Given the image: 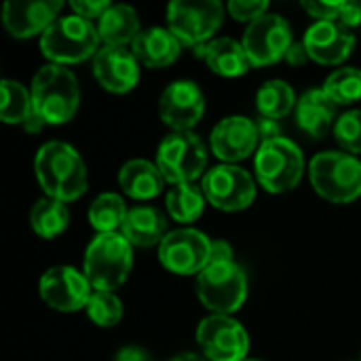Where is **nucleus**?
Segmentation results:
<instances>
[{"instance_id": "nucleus-1", "label": "nucleus", "mask_w": 361, "mask_h": 361, "mask_svg": "<svg viewBox=\"0 0 361 361\" xmlns=\"http://www.w3.org/2000/svg\"><path fill=\"white\" fill-rule=\"evenodd\" d=\"M38 184L47 197L57 201H74L87 190V167L80 154L66 142L44 144L34 161Z\"/></svg>"}, {"instance_id": "nucleus-2", "label": "nucleus", "mask_w": 361, "mask_h": 361, "mask_svg": "<svg viewBox=\"0 0 361 361\" xmlns=\"http://www.w3.org/2000/svg\"><path fill=\"white\" fill-rule=\"evenodd\" d=\"M34 110L44 118L47 125L68 123L80 102V89L76 76L59 63L42 66L32 80Z\"/></svg>"}, {"instance_id": "nucleus-3", "label": "nucleus", "mask_w": 361, "mask_h": 361, "mask_svg": "<svg viewBox=\"0 0 361 361\" xmlns=\"http://www.w3.org/2000/svg\"><path fill=\"white\" fill-rule=\"evenodd\" d=\"M131 267V243L118 233L97 235L85 252V277L95 292H114L121 288Z\"/></svg>"}, {"instance_id": "nucleus-4", "label": "nucleus", "mask_w": 361, "mask_h": 361, "mask_svg": "<svg viewBox=\"0 0 361 361\" xmlns=\"http://www.w3.org/2000/svg\"><path fill=\"white\" fill-rule=\"evenodd\" d=\"M99 40V32L91 21L78 15H66L57 17L42 34L40 49L44 57H49L53 63L66 66L85 61L87 57L97 53Z\"/></svg>"}, {"instance_id": "nucleus-5", "label": "nucleus", "mask_w": 361, "mask_h": 361, "mask_svg": "<svg viewBox=\"0 0 361 361\" xmlns=\"http://www.w3.org/2000/svg\"><path fill=\"white\" fill-rule=\"evenodd\" d=\"M313 188L330 203H351L361 195V161L347 152H322L309 167Z\"/></svg>"}, {"instance_id": "nucleus-6", "label": "nucleus", "mask_w": 361, "mask_h": 361, "mask_svg": "<svg viewBox=\"0 0 361 361\" xmlns=\"http://www.w3.org/2000/svg\"><path fill=\"white\" fill-rule=\"evenodd\" d=\"M305 173L302 150L286 137L260 144L256 152V178L269 192H288Z\"/></svg>"}, {"instance_id": "nucleus-7", "label": "nucleus", "mask_w": 361, "mask_h": 361, "mask_svg": "<svg viewBox=\"0 0 361 361\" xmlns=\"http://www.w3.org/2000/svg\"><path fill=\"white\" fill-rule=\"evenodd\" d=\"M207 165V150L201 137L192 131L169 133L157 152V167L161 169L165 182L171 184H192Z\"/></svg>"}, {"instance_id": "nucleus-8", "label": "nucleus", "mask_w": 361, "mask_h": 361, "mask_svg": "<svg viewBox=\"0 0 361 361\" xmlns=\"http://www.w3.org/2000/svg\"><path fill=\"white\" fill-rule=\"evenodd\" d=\"M199 300L216 315H228L247 298V277L235 262L207 264L197 275Z\"/></svg>"}, {"instance_id": "nucleus-9", "label": "nucleus", "mask_w": 361, "mask_h": 361, "mask_svg": "<svg viewBox=\"0 0 361 361\" xmlns=\"http://www.w3.org/2000/svg\"><path fill=\"white\" fill-rule=\"evenodd\" d=\"M224 8L218 0H176L167 6L169 30L186 47H201L222 25Z\"/></svg>"}, {"instance_id": "nucleus-10", "label": "nucleus", "mask_w": 361, "mask_h": 361, "mask_svg": "<svg viewBox=\"0 0 361 361\" xmlns=\"http://www.w3.org/2000/svg\"><path fill=\"white\" fill-rule=\"evenodd\" d=\"M290 23L281 15L267 13L252 21L243 34V49L254 68L271 66L283 59L292 47Z\"/></svg>"}, {"instance_id": "nucleus-11", "label": "nucleus", "mask_w": 361, "mask_h": 361, "mask_svg": "<svg viewBox=\"0 0 361 361\" xmlns=\"http://www.w3.org/2000/svg\"><path fill=\"white\" fill-rule=\"evenodd\" d=\"M197 343L209 361H245L250 351L245 328L228 315L205 317L197 328Z\"/></svg>"}, {"instance_id": "nucleus-12", "label": "nucleus", "mask_w": 361, "mask_h": 361, "mask_svg": "<svg viewBox=\"0 0 361 361\" xmlns=\"http://www.w3.org/2000/svg\"><path fill=\"white\" fill-rule=\"evenodd\" d=\"M209 237L195 228L171 231L159 245V258L163 267L176 275H199L209 264Z\"/></svg>"}, {"instance_id": "nucleus-13", "label": "nucleus", "mask_w": 361, "mask_h": 361, "mask_svg": "<svg viewBox=\"0 0 361 361\" xmlns=\"http://www.w3.org/2000/svg\"><path fill=\"white\" fill-rule=\"evenodd\" d=\"M203 195L207 203L222 212H239L254 203V178L237 165H218L203 178Z\"/></svg>"}, {"instance_id": "nucleus-14", "label": "nucleus", "mask_w": 361, "mask_h": 361, "mask_svg": "<svg viewBox=\"0 0 361 361\" xmlns=\"http://www.w3.org/2000/svg\"><path fill=\"white\" fill-rule=\"evenodd\" d=\"M89 279L72 267H53L40 279V296L42 300L57 311L72 313L80 311L89 305L91 292Z\"/></svg>"}, {"instance_id": "nucleus-15", "label": "nucleus", "mask_w": 361, "mask_h": 361, "mask_svg": "<svg viewBox=\"0 0 361 361\" xmlns=\"http://www.w3.org/2000/svg\"><path fill=\"white\" fill-rule=\"evenodd\" d=\"M159 112L173 131H190L205 112L203 91L192 80H176L163 91Z\"/></svg>"}, {"instance_id": "nucleus-16", "label": "nucleus", "mask_w": 361, "mask_h": 361, "mask_svg": "<svg viewBox=\"0 0 361 361\" xmlns=\"http://www.w3.org/2000/svg\"><path fill=\"white\" fill-rule=\"evenodd\" d=\"M97 82L112 93H127L140 80V63L133 51L125 47H104L93 57Z\"/></svg>"}, {"instance_id": "nucleus-17", "label": "nucleus", "mask_w": 361, "mask_h": 361, "mask_svg": "<svg viewBox=\"0 0 361 361\" xmlns=\"http://www.w3.org/2000/svg\"><path fill=\"white\" fill-rule=\"evenodd\" d=\"M256 123L247 116H228L220 121L212 131V150L218 159L237 163L247 159L258 148Z\"/></svg>"}, {"instance_id": "nucleus-18", "label": "nucleus", "mask_w": 361, "mask_h": 361, "mask_svg": "<svg viewBox=\"0 0 361 361\" xmlns=\"http://www.w3.org/2000/svg\"><path fill=\"white\" fill-rule=\"evenodd\" d=\"M63 8L59 0H34V2H6L2 19L6 30L15 38H30L34 34H44Z\"/></svg>"}, {"instance_id": "nucleus-19", "label": "nucleus", "mask_w": 361, "mask_h": 361, "mask_svg": "<svg viewBox=\"0 0 361 361\" xmlns=\"http://www.w3.org/2000/svg\"><path fill=\"white\" fill-rule=\"evenodd\" d=\"M355 47V36L334 21H317L305 34V49L311 59L326 66L345 61Z\"/></svg>"}, {"instance_id": "nucleus-20", "label": "nucleus", "mask_w": 361, "mask_h": 361, "mask_svg": "<svg viewBox=\"0 0 361 361\" xmlns=\"http://www.w3.org/2000/svg\"><path fill=\"white\" fill-rule=\"evenodd\" d=\"M133 55L148 68H165L180 57L182 42L176 38L171 30L165 27H148L140 32V36L131 44Z\"/></svg>"}, {"instance_id": "nucleus-21", "label": "nucleus", "mask_w": 361, "mask_h": 361, "mask_svg": "<svg viewBox=\"0 0 361 361\" xmlns=\"http://www.w3.org/2000/svg\"><path fill=\"white\" fill-rule=\"evenodd\" d=\"M121 235L135 247H152L161 245V241L167 237V220L157 207L140 205L129 209Z\"/></svg>"}, {"instance_id": "nucleus-22", "label": "nucleus", "mask_w": 361, "mask_h": 361, "mask_svg": "<svg viewBox=\"0 0 361 361\" xmlns=\"http://www.w3.org/2000/svg\"><path fill=\"white\" fill-rule=\"evenodd\" d=\"M197 57H203L207 61V66L220 74V76H241L250 70V59L247 53L243 49V42H237L228 36L216 38L207 44L197 47Z\"/></svg>"}, {"instance_id": "nucleus-23", "label": "nucleus", "mask_w": 361, "mask_h": 361, "mask_svg": "<svg viewBox=\"0 0 361 361\" xmlns=\"http://www.w3.org/2000/svg\"><path fill=\"white\" fill-rule=\"evenodd\" d=\"M336 116V104L324 89H309L296 104V118L300 129L313 137L328 133Z\"/></svg>"}, {"instance_id": "nucleus-24", "label": "nucleus", "mask_w": 361, "mask_h": 361, "mask_svg": "<svg viewBox=\"0 0 361 361\" xmlns=\"http://www.w3.org/2000/svg\"><path fill=\"white\" fill-rule=\"evenodd\" d=\"M118 184L131 199L146 201V199L157 197L163 190L165 178L161 169L152 165L150 161L135 159L123 165V169L118 171Z\"/></svg>"}, {"instance_id": "nucleus-25", "label": "nucleus", "mask_w": 361, "mask_h": 361, "mask_svg": "<svg viewBox=\"0 0 361 361\" xmlns=\"http://www.w3.org/2000/svg\"><path fill=\"white\" fill-rule=\"evenodd\" d=\"M97 32L106 47H125L127 42L133 44V40L142 32L135 8L127 4H112L99 19Z\"/></svg>"}, {"instance_id": "nucleus-26", "label": "nucleus", "mask_w": 361, "mask_h": 361, "mask_svg": "<svg viewBox=\"0 0 361 361\" xmlns=\"http://www.w3.org/2000/svg\"><path fill=\"white\" fill-rule=\"evenodd\" d=\"M30 224H32L34 233L40 235L42 239H53L68 228L70 212L63 205V201L44 197L34 203V207L30 212Z\"/></svg>"}, {"instance_id": "nucleus-27", "label": "nucleus", "mask_w": 361, "mask_h": 361, "mask_svg": "<svg viewBox=\"0 0 361 361\" xmlns=\"http://www.w3.org/2000/svg\"><path fill=\"white\" fill-rule=\"evenodd\" d=\"M205 195L203 188L195 186V184H178L169 190L167 195V209L169 216L180 222V224H190L195 220H199V216L203 214L205 207Z\"/></svg>"}, {"instance_id": "nucleus-28", "label": "nucleus", "mask_w": 361, "mask_h": 361, "mask_svg": "<svg viewBox=\"0 0 361 361\" xmlns=\"http://www.w3.org/2000/svg\"><path fill=\"white\" fill-rule=\"evenodd\" d=\"M296 104L298 102H296L294 89L286 80H269L260 87L256 95V106L260 114L267 118H275V121L290 114Z\"/></svg>"}, {"instance_id": "nucleus-29", "label": "nucleus", "mask_w": 361, "mask_h": 361, "mask_svg": "<svg viewBox=\"0 0 361 361\" xmlns=\"http://www.w3.org/2000/svg\"><path fill=\"white\" fill-rule=\"evenodd\" d=\"M127 214H129V209L125 207V201L114 192H106V195H99L91 203L89 222L99 235L102 233H114L116 228H123Z\"/></svg>"}, {"instance_id": "nucleus-30", "label": "nucleus", "mask_w": 361, "mask_h": 361, "mask_svg": "<svg viewBox=\"0 0 361 361\" xmlns=\"http://www.w3.org/2000/svg\"><path fill=\"white\" fill-rule=\"evenodd\" d=\"M34 112L32 93L17 82V80H2V104H0V118L4 123H19L23 125L27 116Z\"/></svg>"}, {"instance_id": "nucleus-31", "label": "nucleus", "mask_w": 361, "mask_h": 361, "mask_svg": "<svg viewBox=\"0 0 361 361\" xmlns=\"http://www.w3.org/2000/svg\"><path fill=\"white\" fill-rule=\"evenodd\" d=\"M324 91L338 106H347L361 99V70L357 68H341L328 76Z\"/></svg>"}, {"instance_id": "nucleus-32", "label": "nucleus", "mask_w": 361, "mask_h": 361, "mask_svg": "<svg viewBox=\"0 0 361 361\" xmlns=\"http://www.w3.org/2000/svg\"><path fill=\"white\" fill-rule=\"evenodd\" d=\"M87 313L95 326L112 328L123 319V302L112 292H93L87 305Z\"/></svg>"}, {"instance_id": "nucleus-33", "label": "nucleus", "mask_w": 361, "mask_h": 361, "mask_svg": "<svg viewBox=\"0 0 361 361\" xmlns=\"http://www.w3.org/2000/svg\"><path fill=\"white\" fill-rule=\"evenodd\" d=\"M334 135L345 150L361 154V110H349L338 116L334 125Z\"/></svg>"}, {"instance_id": "nucleus-34", "label": "nucleus", "mask_w": 361, "mask_h": 361, "mask_svg": "<svg viewBox=\"0 0 361 361\" xmlns=\"http://www.w3.org/2000/svg\"><path fill=\"white\" fill-rule=\"evenodd\" d=\"M267 8H269V2L264 0H233L228 4V11L237 21H250V23L267 15Z\"/></svg>"}, {"instance_id": "nucleus-35", "label": "nucleus", "mask_w": 361, "mask_h": 361, "mask_svg": "<svg viewBox=\"0 0 361 361\" xmlns=\"http://www.w3.org/2000/svg\"><path fill=\"white\" fill-rule=\"evenodd\" d=\"M302 6L317 21H334L341 17L345 2H302Z\"/></svg>"}, {"instance_id": "nucleus-36", "label": "nucleus", "mask_w": 361, "mask_h": 361, "mask_svg": "<svg viewBox=\"0 0 361 361\" xmlns=\"http://www.w3.org/2000/svg\"><path fill=\"white\" fill-rule=\"evenodd\" d=\"M70 6H72L74 15H78V17L91 21V19H102L104 13H106L112 4H110L108 0H85V2H82V0H76V2H72Z\"/></svg>"}, {"instance_id": "nucleus-37", "label": "nucleus", "mask_w": 361, "mask_h": 361, "mask_svg": "<svg viewBox=\"0 0 361 361\" xmlns=\"http://www.w3.org/2000/svg\"><path fill=\"white\" fill-rule=\"evenodd\" d=\"M256 129H258V137L262 144L267 142H273V140H279L281 137V129H279V123L275 118H267V116H260L256 121Z\"/></svg>"}, {"instance_id": "nucleus-38", "label": "nucleus", "mask_w": 361, "mask_h": 361, "mask_svg": "<svg viewBox=\"0 0 361 361\" xmlns=\"http://www.w3.org/2000/svg\"><path fill=\"white\" fill-rule=\"evenodd\" d=\"M220 262H233V247L222 239L212 241V256H209V264H220Z\"/></svg>"}, {"instance_id": "nucleus-39", "label": "nucleus", "mask_w": 361, "mask_h": 361, "mask_svg": "<svg viewBox=\"0 0 361 361\" xmlns=\"http://www.w3.org/2000/svg\"><path fill=\"white\" fill-rule=\"evenodd\" d=\"M343 27H351V25H360L361 23V6L353 4V2H345L341 17H338Z\"/></svg>"}, {"instance_id": "nucleus-40", "label": "nucleus", "mask_w": 361, "mask_h": 361, "mask_svg": "<svg viewBox=\"0 0 361 361\" xmlns=\"http://www.w3.org/2000/svg\"><path fill=\"white\" fill-rule=\"evenodd\" d=\"M114 361H152L150 353L142 347H125L116 353Z\"/></svg>"}, {"instance_id": "nucleus-41", "label": "nucleus", "mask_w": 361, "mask_h": 361, "mask_svg": "<svg viewBox=\"0 0 361 361\" xmlns=\"http://www.w3.org/2000/svg\"><path fill=\"white\" fill-rule=\"evenodd\" d=\"M307 57H309V53H307V49H305V42H302V44L294 42V44L290 47L288 55H286L288 63H292V66H300V63H305V61H307Z\"/></svg>"}, {"instance_id": "nucleus-42", "label": "nucleus", "mask_w": 361, "mask_h": 361, "mask_svg": "<svg viewBox=\"0 0 361 361\" xmlns=\"http://www.w3.org/2000/svg\"><path fill=\"white\" fill-rule=\"evenodd\" d=\"M44 125H47V123H44V118H42V116H40V114L34 110V112L27 116V121H25L21 127H23L27 133H38V131H42V127H44Z\"/></svg>"}, {"instance_id": "nucleus-43", "label": "nucleus", "mask_w": 361, "mask_h": 361, "mask_svg": "<svg viewBox=\"0 0 361 361\" xmlns=\"http://www.w3.org/2000/svg\"><path fill=\"white\" fill-rule=\"evenodd\" d=\"M171 361H207L203 360L201 355H195V353H186V355H180V357H176V360Z\"/></svg>"}, {"instance_id": "nucleus-44", "label": "nucleus", "mask_w": 361, "mask_h": 361, "mask_svg": "<svg viewBox=\"0 0 361 361\" xmlns=\"http://www.w3.org/2000/svg\"><path fill=\"white\" fill-rule=\"evenodd\" d=\"M245 361H260V360H245Z\"/></svg>"}]
</instances>
